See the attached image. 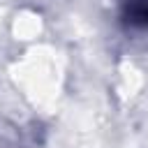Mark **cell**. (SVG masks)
Instances as JSON below:
<instances>
[{
    "instance_id": "6da1fadb",
    "label": "cell",
    "mask_w": 148,
    "mask_h": 148,
    "mask_svg": "<svg viewBox=\"0 0 148 148\" xmlns=\"http://www.w3.org/2000/svg\"><path fill=\"white\" fill-rule=\"evenodd\" d=\"M127 21L136 25H148V0H132L127 5Z\"/></svg>"
}]
</instances>
